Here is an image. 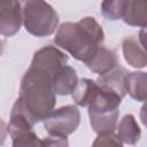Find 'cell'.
I'll use <instances>...</instances> for the list:
<instances>
[{
    "mask_svg": "<svg viewBox=\"0 0 147 147\" xmlns=\"http://www.w3.org/2000/svg\"><path fill=\"white\" fill-rule=\"evenodd\" d=\"M103 40L102 26L92 16H86L75 23H62L54 37V42L59 47L84 63L92 59Z\"/></svg>",
    "mask_w": 147,
    "mask_h": 147,
    "instance_id": "obj_1",
    "label": "cell"
},
{
    "mask_svg": "<svg viewBox=\"0 0 147 147\" xmlns=\"http://www.w3.org/2000/svg\"><path fill=\"white\" fill-rule=\"evenodd\" d=\"M53 79L49 72L30 65L21 80L18 100L36 123L44 121L56 105Z\"/></svg>",
    "mask_w": 147,
    "mask_h": 147,
    "instance_id": "obj_2",
    "label": "cell"
},
{
    "mask_svg": "<svg viewBox=\"0 0 147 147\" xmlns=\"http://www.w3.org/2000/svg\"><path fill=\"white\" fill-rule=\"evenodd\" d=\"M122 99L117 93L94 82L85 107H87L90 123L95 133L114 132L117 126L118 108Z\"/></svg>",
    "mask_w": 147,
    "mask_h": 147,
    "instance_id": "obj_3",
    "label": "cell"
},
{
    "mask_svg": "<svg viewBox=\"0 0 147 147\" xmlns=\"http://www.w3.org/2000/svg\"><path fill=\"white\" fill-rule=\"evenodd\" d=\"M22 17L25 30L34 37L51 36L59 25V15L55 9L41 0L22 2Z\"/></svg>",
    "mask_w": 147,
    "mask_h": 147,
    "instance_id": "obj_4",
    "label": "cell"
},
{
    "mask_svg": "<svg viewBox=\"0 0 147 147\" xmlns=\"http://www.w3.org/2000/svg\"><path fill=\"white\" fill-rule=\"evenodd\" d=\"M80 123V113L74 105L55 109L44 119V127L54 137H68L74 133Z\"/></svg>",
    "mask_w": 147,
    "mask_h": 147,
    "instance_id": "obj_5",
    "label": "cell"
},
{
    "mask_svg": "<svg viewBox=\"0 0 147 147\" xmlns=\"http://www.w3.org/2000/svg\"><path fill=\"white\" fill-rule=\"evenodd\" d=\"M22 23V2L0 1V34L5 37L16 34Z\"/></svg>",
    "mask_w": 147,
    "mask_h": 147,
    "instance_id": "obj_6",
    "label": "cell"
},
{
    "mask_svg": "<svg viewBox=\"0 0 147 147\" xmlns=\"http://www.w3.org/2000/svg\"><path fill=\"white\" fill-rule=\"evenodd\" d=\"M36 122L33 118L29 115V113L23 108L21 101L17 99L13 106V109L10 111V118L9 123L7 125V131L13 138L14 136L33 130Z\"/></svg>",
    "mask_w": 147,
    "mask_h": 147,
    "instance_id": "obj_7",
    "label": "cell"
},
{
    "mask_svg": "<svg viewBox=\"0 0 147 147\" xmlns=\"http://www.w3.org/2000/svg\"><path fill=\"white\" fill-rule=\"evenodd\" d=\"M85 64L91 71L102 76L118 65V59L114 51L105 46H100L92 59Z\"/></svg>",
    "mask_w": 147,
    "mask_h": 147,
    "instance_id": "obj_8",
    "label": "cell"
},
{
    "mask_svg": "<svg viewBox=\"0 0 147 147\" xmlns=\"http://www.w3.org/2000/svg\"><path fill=\"white\" fill-rule=\"evenodd\" d=\"M122 51L125 61L133 68L141 69L147 64V54L145 46L141 45L138 38L131 36L126 37L122 44Z\"/></svg>",
    "mask_w": 147,
    "mask_h": 147,
    "instance_id": "obj_9",
    "label": "cell"
},
{
    "mask_svg": "<svg viewBox=\"0 0 147 147\" xmlns=\"http://www.w3.org/2000/svg\"><path fill=\"white\" fill-rule=\"evenodd\" d=\"M122 20L127 25L145 29L147 25V2L141 0H125Z\"/></svg>",
    "mask_w": 147,
    "mask_h": 147,
    "instance_id": "obj_10",
    "label": "cell"
},
{
    "mask_svg": "<svg viewBox=\"0 0 147 147\" xmlns=\"http://www.w3.org/2000/svg\"><path fill=\"white\" fill-rule=\"evenodd\" d=\"M78 83V76L76 70L70 65H63L53 79V88L55 94L68 95L72 94Z\"/></svg>",
    "mask_w": 147,
    "mask_h": 147,
    "instance_id": "obj_11",
    "label": "cell"
},
{
    "mask_svg": "<svg viewBox=\"0 0 147 147\" xmlns=\"http://www.w3.org/2000/svg\"><path fill=\"white\" fill-rule=\"evenodd\" d=\"M127 74H129L127 70L118 64L109 72H107L102 76H99V78L95 82L100 86L117 93L121 98H124L126 94L125 88H124V79Z\"/></svg>",
    "mask_w": 147,
    "mask_h": 147,
    "instance_id": "obj_12",
    "label": "cell"
},
{
    "mask_svg": "<svg viewBox=\"0 0 147 147\" xmlns=\"http://www.w3.org/2000/svg\"><path fill=\"white\" fill-rule=\"evenodd\" d=\"M146 83L147 75L144 71H134L129 72L124 79V88L125 93L137 100L144 102L146 100Z\"/></svg>",
    "mask_w": 147,
    "mask_h": 147,
    "instance_id": "obj_13",
    "label": "cell"
},
{
    "mask_svg": "<svg viewBox=\"0 0 147 147\" xmlns=\"http://www.w3.org/2000/svg\"><path fill=\"white\" fill-rule=\"evenodd\" d=\"M117 137L119 140L127 145H134L139 141L141 136V130L136 121L134 116L131 114H127L122 117L117 125Z\"/></svg>",
    "mask_w": 147,
    "mask_h": 147,
    "instance_id": "obj_14",
    "label": "cell"
},
{
    "mask_svg": "<svg viewBox=\"0 0 147 147\" xmlns=\"http://www.w3.org/2000/svg\"><path fill=\"white\" fill-rule=\"evenodd\" d=\"M125 0L103 1L101 3V13L109 21H117L122 18Z\"/></svg>",
    "mask_w": 147,
    "mask_h": 147,
    "instance_id": "obj_15",
    "label": "cell"
},
{
    "mask_svg": "<svg viewBox=\"0 0 147 147\" xmlns=\"http://www.w3.org/2000/svg\"><path fill=\"white\" fill-rule=\"evenodd\" d=\"M11 139L13 147H40L41 145V139L38 138L33 130L18 133L14 136Z\"/></svg>",
    "mask_w": 147,
    "mask_h": 147,
    "instance_id": "obj_16",
    "label": "cell"
},
{
    "mask_svg": "<svg viewBox=\"0 0 147 147\" xmlns=\"http://www.w3.org/2000/svg\"><path fill=\"white\" fill-rule=\"evenodd\" d=\"M92 147H123V142L114 132L100 133L93 141Z\"/></svg>",
    "mask_w": 147,
    "mask_h": 147,
    "instance_id": "obj_17",
    "label": "cell"
},
{
    "mask_svg": "<svg viewBox=\"0 0 147 147\" xmlns=\"http://www.w3.org/2000/svg\"><path fill=\"white\" fill-rule=\"evenodd\" d=\"M40 147H69L67 137H54L49 136L41 139Z\"/></svg>",
    "mask_w": 147,
    "mask_h": 147,
    "instance_id": "obj_18",
    "label": "cell"
},
{
    "mask_svg": "<svg viewBox=\"0 0 147 147\" xmlns=\"http://www.w3.org/2000/svg\"><path fill=\"white\" fill-rule=\"evenodd\" d=\"M7 133H8V131H7V125H6V123L0 118V146L3 145V142H5L6 138H7Z\"/></svg>",
    "mask_w": 147,
    "mask_h": 147,
    "instance_id": "obj_19",
    "label": "cell"
},
{
    "mask_svg": "<svg viewBox=\"0 0 147 147\" xmlns=\"http://www.w3.org/2000/svg\"><path fill=\"white\" fill-rule=\"evenodd\" d=\"M2 53H3V42L2 40H0V56L2 55Z\"/></svg>",
    "mask_w": 147,
    "mask_h": 147,
    "instance_id": "obj_20",
    "label": "cell"
}]
</instances>
